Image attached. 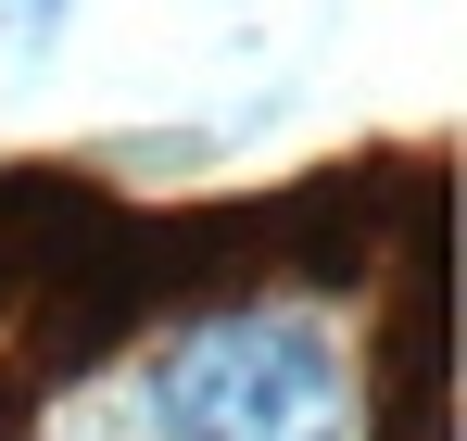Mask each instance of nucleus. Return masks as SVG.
<instances>
[{
    "label": "nucleus",
    "mask_w": 467,
    "mask_h": 441,
    "mask_svg": "<svg viewBox=\"0 0 467 441\" xmlns=\"http://www.w3.org/2000/svg\"><path fill=\"white\" fill-rule=\"evenodd\" d=\"M164 441H354V366L291 303L202 315L152 378Z\"/></svg>",
    "instance_id": "obj_1"
}]
</instances>
